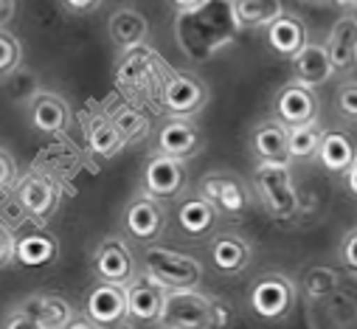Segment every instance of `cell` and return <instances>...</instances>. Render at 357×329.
Instances as JSON below:
<instances>
[{"mask_svg": "<svg viewBox=\"0 0 357 329\" xmlns=\"http://www.w3.org/2000/svg\"><path fill=\"white\" fill-rule=\"evenodd\" d=\"M231 0H208L206 6L174 17V43L192 62H206L236 40Z\"/></svg>", "mask_w": 357, "mask_h": 329, "instance_id": "cell-1", "label": "cell"}, {"mask_svg": "<svg viewBox=\"0 0 357 329\" xmlns=\"http://www.w3.org/2000/svg\"><path fill=\"white\" fill-rule=\"evenodd\" d=\"M298 304L296 282L282 270H264L248 287V309L261 323H282Z\"/></svg>", "mask_w": 357, "mask_h": 329, "instance_id": "cell-2", "label": "cell"}, {"mask_svg": "<svg viewBox=\"0 0 357 329\" xmlns=\"http://www.w3.org/2000/svg\"><path fill=\"white\" fill-rule=\"evenodd\" d=\"M253 192L261 208L279 222H290L301 211L298 189L293 183L290 167H271V163H256L253 169Z\"/></svg>", "mask_w": 357, "mask_h": 329, "instance_id": "cell-3", "label": "cell"}, {"mask_svg": "<svg viewBox=\"0 0 357 329\" xmlns=\"http://www.w3.org/2000/svg\"><path fill=\"white\" fill-rule=\"evenodd\" d=\"M141 268V273L158 282L163 290H200L203 282V262L172 248H146Z\"/></svg>", "mask_w": 357, "mask_h": 329, "instance_id": "cell-4", "label": "cell"}, {"mask_svg": "<svg viewBox=\"0 0 357 329\" xmlns=\"http://www.w3.org/2000/svg\"><path fill=\"white\" fill-rule=\"evenodd\" d=\"M158 107L166 113V118H195L208 107L211 91L208 85L192 70H172L160 91L155 93Z\"/></svg>", "mask_w": 357, "mask_h": 329, "instance_id": "cell-5", "label": "cell"}, {"mask_svg": "<svg viewBox=\"0 0 357 329\" xmlns=\"http://www.w3.org/2000/svg\"><path fill=\"white\" fill-rule=\"evenodd\" d=\"M169 73V65L149 45H138L121 51L116 62V85H121L127 93H158Z\"/></svg>", "mask_w": 357, "mask_h": 329, "instance_id": "cell-6", "label": "cell"}, {"mask_svg": "<svg viewBox=\"0 0 357 329\" xmlns=\"http://www.w3.org/2000/svg\"><path fill=\"white\" fill-rule=\"evenodd\" d=\"M197 194L203 200H208L220 217H245L253 206V192L248 186V181L231 169H214V172H206L197 183Z\"/></svg>", "mask_w": 357, "mask_h": 329, "instance_id": "cell-7", "label": "cell"}, {"mask_svg": "<svg viewBox=\"0 0 357 329\" xmlns=\"http://www.w3.org/2000/svg\"><path fill=\"white\" fill-rule=\"evenodd\" d=\"M189 178H186V163L174 160L163 152H149L141 169V189L144 194L166 203V200H181L186 194Z\"/></svg>", "mask_w": 357, "mask_h": 329, "instance_id": "cell-8", "label": "cell"}, {"mask_svg": "<svg viewBox=\"0 0 357 329\" xmlns=\"http://www.w3.org/2000/svg\"><path fill=\"white\" fill-rule=\"evenodd\" d=\"M158 329H211V296L197 290H169Z\"/></svg>", "mask_w": 357, "mask_h": 329, "instance_id": "cell-9", "label": "cell"}, {"mask_svg": "<svg viewBox=\"0 0 357 329\" xmlns=\"http://www.w3.org/2000/svg\"><path fill=\"white\" fill-rule=\"evenodd\" d=\"M273 118L279 124H284L287 130L293 127H304V124H315L321 118V99L318 91L310 85L290 79L276 91L273 99Z\"/></svg>", "mask_w": 357, "mask_h": 329, "instance_id": "cell-10", "label": "cell"}, {"mask_svg": "<svg viewBox=\"0 0 357 329\" xmlns=\"http://www.w3.org/2000/svg\"><path fill=\"white\" fill-rule=\"evenodd\" d=\"M15 194L26 206L31 222H37V225H48L51 217L59 211V200H62L56 181L51 175L40 172V169L23 175L17 181V186H15Z\"/></svg>", "mask_w": 357, "mask_h": 329, "instance_id": "cell-11", "label": "cell"}, {"mask_svg": "<svg viewBox=\"0 0 357 329\" xmlns=\"http://www.w3.org/2000/svg\"><path fill=\"white\" fill-rule=\"evenodd\" d=\"M93 273L99 276V282L119 284V287H127L130 282L138 279V262L130 251V245L121 236H105L96 245Z\"/></svg>", "mask_w": 357, "mask_h": 329, "instance_id": "cell-12", "label": "cell"}, {"mask_svg": "<svg viewBox=\"0 0 357 329\" xmlns=\"http://www.w3.org/2000/svg\"><path fill=\"white\" fill-rule=\"evenodd\" d=\"M166 206L149 194H135L124 208V231L141 245H155L166 234Z\"/></svg>", "mask_w": 357, "mask_h": 329, "instance_id": "cell-13", "label": "cell"}, {"mask_svg": "<svg viewBox=\"0 0 357 329\" xmlns=\"http://www.w3.org/2000/svg\"><path fill=\"white\" fill-rule=\"evenodd\" d=\"M56 259H59V239L48 225L31 222L29 228H23L17 234L15 265H20L26 270H45V268L56 265Z\"/></svg>", "mask_w": 357, "mask_h": 329, "instance_id": "cell-14", "label": "cell"}, {"mask_svg": "<svg viewBox=\"0 0 357 329\" xmlns=\"http://www.w3.org/2000/svg\"><path fill=\"white\" fill-rule=\"evenodd\" d=\"M26 118L37 135L56 138V135H65L70 130L73 113H70V105L59 93L37 91L26 105Z\"/></svg>", "mask_w": 357, "mask_h": 329, "instance_id": "cell-15", "label": "cell"}, {"mask_svg": "<svg viewBox=\"0 0 357 329\" xmlns=\"http://www.w3.org/2000/svg\"><path fill=\"white\" fill-rule=\"evenodd\" d=\"M84 315L91 318L96 326L102 329H116L124 321H130V309H127V287L119 284H107L99 282L91 287L84 298Z\"/></svg>", "mask_w": 357, "mask_h": 329, "instance_id": "cell-16", "label": "cell"}, {"mask_svg": "<svg viewBox=\"0 0 357 329\" xmlns=\"http://www.w3.org/2000/svg\"><path fill=\"white\" fill-rule=\"evenodd\" d=\"M208 262L220 276H239L253 262V245L239 231H220L208 242Z\"/></svg>", "mask_w": 357, "mask_h": 329, "instance_id": "cell-17", "label": "cell"}, {"mask_svg": "<svg viewBox=\"0 0 357 329\" xmlns=\"http://www.w3.org/2000/svg\"><path fill=\"white\" fill-rule=\"evenodd\" d=\"M203 132L195 124V118H166L158 127V152L174 158V160H192L203 152Z\"/></svg>", "mask_w": 357, "mask_h": 329, "instance_id": "cell-18", "label": "cell"}, {"mask_svg": "<svg viewBox=\"0 0 357 329\" xmlns=\"http://www.w3.org/2000/svg\"><path fill=\"white\" fill-rule=\"evenodd\" d=\"M310 40H312L310 26L296 12H284L276 23L264 29V43L271 48V54H276L279 59H287V62H293L310 45Z\"/></svg>", "mask_w": 357, "mask_h": 329, "instance_id": "cell-19", "label": "cell"}, {"mask_svg": "<svg viewBox=\"0 0 357 329\" xmlns=\"http://www.w3.org/2000/svg\"><path fill=\"white\" fill-rule=\"evenodd\" d=\"M324 45L329 51L335 76L354 73L357 70V12H343L332 23Z\"/></svg>", "mask_w": 357, "mask_h": 329, "instance_id": "cell-20", "label": "cell"}, {"mask_svg": "<svg viewBox=\"0 0 357 329\" xmlns=\"http://www.w3.org/2000/svg\"><path fill=\"white\" fill-rule=\"evenodd\" d=\"M287 135L290 130L279 124L276 118H264L250 130L248 146L256 163H271V167H290V152H287Z\"/></svg>", "mask_w": 357, "mask_h": 329, "instance_id": "cell-21", "label": "cell"}, {"mask_svg": "<svg viewBox=\"0 0 357 329\" xmlns=\"http://www.w3.org/2000/svg\"><path fill=\"white\" fill-rule=\"evenodd\" d=\"M166 293L158 282H152L149 276H138L135 282L127 284V309H130V321L132 323H155L163 315L166 307Z\"/></svg>", "mask_w": 357, "mask_h": 329, "instance_id": "cell-22", "label": "cell"}, {"mask_svg": "<svg viewBox=\"0 0 357 329\" xmlns=\"http://www.w3.org/2000/svg\"><path fill=\"white\" fill-rule=\"evenodd\" d=\"M107 37L119 51H130L149 43V20L135 6H119L107 17Z\"/></svg>", "mask_w": 357, "mask_h": 329, "instance_id": "cell-23", "label": "cell"}, {"mask_svg": "<svg viewBox=\"0 0 357 329\" xmlns=\"http://www.w3.org/2000/svg\"><path fill=\"white\" fill-rule=\"evenodd\" d=\"M290 70H293V79L301 82V85H310V88H324L326 82H332L335 76V68H332V59H329V51L324 43H315L310 40V45L290 62Z\"/></svg>", "mask_w": 357, "mask_h": 329, "instance_id": "cell-24", "label": "cell"}, {"mask_svg": "<svg viewBox=\"0 0 357 329\" xmlns=\"http://www.w3.org/2000/svg\"><path fill=\"white\" fill-rule=\"evenodd\" d=\"M177 225H181V231L192 239H203L208 236L217 222H220V211L203 200L200 194H189V197H181V203H177Z\"/></svg>", "mask_w": 357, "mask_h": 329, "instance_id": "cell-25", "label": "cell"}, {"mask_svg": "<svg viewBox=\"0 0 357 329\" xmlns=\"http://www.w3.org/2000/svg\"><path fill=\"white\" fill-rule=\"evenodd\" d=\"M354 160H357L354 138L349 132H343V130H326L324 141H321V149H318V163L324 167V172L343 178L351 169Z\"/></svg>", "mask_w": 357, "mask_h": 329, "instance_id": "cell-26", "label": "cell"}, {"mask_svg": "<svg viewBox=\"0 0 357 329\" xmlns=\"http://www.w3.org/2000/svg\"><path fill=\"white\" fill-rule=\"evenodd\" d=\"M20 307L31 318H37L43 329H65L68 321L76 315L73 307L62 296H56V293H34L26 301H20Z\"/></svg>", "mask_w": 357, "mask_h": 329, "instance_id": "cell-27", "label": "cell"}, {"mask_svg": "<svg viewBox=\"0 0 357 329\" xmlns=\"http://www.w3.org/2000/svg\"><path fill=\"white\" fill-rule=\"evenodd\" d=\"M231 9L239 31L267 29L287 12L282 0H231Z\"/></svg>", "mask_w": 357, "mask_h": 329, "instance_id": "cell-28", "label": "cell"}, {"mask_svg": "<svg viewBox=\"0 0 357 329\" xmlns=\"http://www.w3.org/2000/svg\"><path fill=\"white\" fill-rule=\"evenodd\" d=\"M84 141H87V149H91V155H96L102 160L116 158L127 146V141L121 138V132L116 130V124L110 121V116H96V118L87 121Z\"/></svg>", "mask_w": 357, "mask_h": 329, "instance_id": "cell-29", "label": "cell"}, {"mask_svg": "<svg viewBox=\"0 0 357 329\" xmlns=\"http://www.w3.org/2000/svg\"><path fill=\"white\" fill-rule=\"evenodd\" d=\"M324 127L321 121L315 124H304V127H293L287 135V152L290 160H318V149L324 141Z\"/></svg>", "mask_w": 357, "mask_h": 329, "instance_id": "cell-30", "label": "cell"}, {"mask_svg": "<svg viewBox=\"0 0 357 329\" xmlns=\"http://www.w3.org/2000/svg\"><path fill=\"white\" fill-rule=\"evenodd\" d=\"M110 121L116 124V130L121 132V138L130 144H138L149 135V118L144 116V110L132 107V105H121L110 113Z\"/></svg>", "mask_w": 357, "mask_h": 329, "instance_id": "cell-31", "label": "cell"}, {"mask_svg": "<svg viewBox=\"0 0 357 329\" xmlns=\"http://www.w3.org/2000/svg\"><path fill=\"white\" fill-rule=\"evenodd\" d=\"M0 222H3L9 231H15V234H20L23 228H29V225H31V217H29L26 206L17 200V194H15V192L0 197Z\"/></svg>", "mask_w": 357, "mask_h": 329, "instance_id": "cell-32", "label": "cell"}, {"mask_svg": "<svg viewBox=\"0 0 357 329\" xmlns=\"http://www.w3.org/2000/svg\"><path fill=\"white\" fill-rule=\"evenodd\" d=\"M23 62V43L9 29H0V76H9Z\"/></svg>", "mask_w": 357, "mask_h": 329, "instance_id": "cell-33", "label": "cell"}, {"mask_svg": "<svg viewBox=\"0 0 357 329\" xmlns=\"http://www.w3.org/2000/svg\"><path fill=\"white\" fill-rule=\"evenodd\" d=\"M335 110L340 118L357 124V79H343L335 91Z\"/></svg>", "mask_w": 357, "mask_h": 329, "instance_id": "cell-34", "label": "cell"}, {"mask_svg": "<svg viewBox=\"0 0 357 329\" xmlns=\"http://www.w3.org/2000/svg\"><path fill=\"white\" fill-rule=\"evenodd\" d=\"M335 287H337V273L332 268H310L307 276H304V290L312 298H318L324 293H332Z\"/></svg>", "mask_w": 357, "mask_h": 329, "instance_id": "cell-35", "label": "cell"}, {"mask_svg": "<svg viewBox=\"0 0 357 329\" xmlns=\"http://www.w3.org/2000/svg\"><path fill=\"white\" fill-rule=\"evenodd\" d=\"M20 181V172H17V160L12 158V152H6L0 146V197L3 194H12L15 186Z\"/></svg>", "mask_w": 357, "mask_h": 329, "instance_id": "cell-36", "label": "cell"}, {"mask_svg": "<svg viewBox=\"0 0 357 329\" xmlns=\"http://www.w3.org/2000/svg\"><path fill=\"white\" fill-rule=\"evenodd\" d=\"M337 257H340V265L346 270H354L357 273V228L346 231L340 245H337Z\"/></svg>", "mask_w": 357, "mask_h": 329, "instance_id": "cell-37", "label": "cell"}, {"mask_svg": "<svg viewBox=\"0 0 357 329\" xmlns=\"http://www.w3.org/2000/svg\"><path fill=\"white\" fill-rule=\"evenodd\" d=\"M236 321L234 307L225 298H214L211 296V329H231Z\"/></svg>", "mask_w": 357, "mask_h": 329, "instance_id": "cell-38", "label": "cell"}, {"mask_svg": "<svg viewBox=\"0 0 357 329\" xmlns=\"http://www.w3.org/2000/svg\"><path fill=\"white\" fill-rule=\"evenodd\" d=\"M15 242H17V234L0 222V270L15 265Z\"/></svg>", "mask_w": 357, "mask_h": 329, "instance_id": "cell-39", "label": "cell"}, {"mask_svg": "<svg viewBox=\"0 0 357 329\" xmlns=\"http://www.w3.org/2000/svg\"><path fill=\"white\" fill-rule=\"evenodd\" d=\"M105 0H59V6L65 15L70 17H87V15H96L102 9Z\"/></svg>", "mask_w": 357, "mask_h": 329, "instance_id": "cell-40", "label": "cell"}, {"mask_svg": "<svg viewBox=\"0 0 357 329\" xmlns=\"http://www.w3.org/2000/svg\"><path fill=\"white\" fill-rule=\"evenodd\" d=\"M3 329H43V326H40L37 318H31V315L17 304V307L9 309L6 321H3Z\"/></svg>", "mask_w": 357, "mask_h": 329, "instance_id": "cell-41", "label": "cell"}, {"mask_svg": "<svg viewBox=\"0 0 357 329\" xmlns=\"http://www.w3.org/2000/svg\"><path fill=\"white\" fill-rule=\"evenodd\" d=\"M17 15V0H0V29H9Z\"/></svg>", "mask_w": 357, "mask_h": 329, "instance_id": "cell-42", "label": "cell"}, {"mask_svg": "<svg viewBox=\"0 0 357 329\" xmlns=\"http://www.w3.org/2000/svg\"><path fill=\"white\" fill-rule=\"evenodd\" d=\"M166 3L177 12V15H186V12H195V9H200V6H206L208 0H166Z\"/></svg>", "mask_w": 357, "mask_h": 329, "instance_id": "cell-43", "label": "cell"}, {"mask_svg": "<svg viewBox=\"0 0 357 329\" xmlns=\"http://www.w3.org/2000/svg\"><path fill=\"white\" fill-rule=\"evenodd\" d=\"M65 329H102V326H96V323H93L91 318H87L84 312H82V315L76 312V315L68 321V326H65Z\"/></svg>", "mask_w": 357, "mask_h": 329, "instance_id": "cell-44", "label": "cell"}, {"mask_svg": "<svg viewBox=\"0 0 357 329\" xmlns=\"http://www.w3.org/2000/svg\"><path fill=\"white\" fill-rule=\"evenodd\" d=\"M343 186H346V192H349L351 197H357V160L351 163V169L343 175Z\"/></svg>", "mask_w": 357, "mask_h": 329, "instance_id": "cell-45", "label": "cell"}, {"mask_svg": "<svg viewBox=\"0 0 357 329\" xmlns=\"http://www.w3.org/2000/svg\"><path fill=\"white\" fill-rule=\"evenodd\" d=\"M332 6H337V9H343V12H354V0H329Z\"/></svg>", "mask_w": 357, "mask_h": 329, "instance_id": "cell-46", "label": "cell"}, {"mask_svg": "<svg viewBox=\"0 0 357 329\" xmlns=\"http://www.w3.org/2000/svg\"><path fill=\"white\" fill-rule=\"evenodd\" d=\"M354 12H357V0H354Z\"/></svg>", "mask_w": 357, "mask_h": 329, "instance_id": "cell-47", "label": "cell"}, {"mask_svg": "<svg viewBox=\"0 0 357 329\" xmlns=\"http://www.w3.org/2000/svg\"><path fill=\"white\" fill-rule=\"evenodd\" d=\"M307 3H315V0H307Z\"/></svg>", "mask_w": 357, "mask_h": 329, "instance_id": "cell-48", "label": "cell"}]
</instances>
